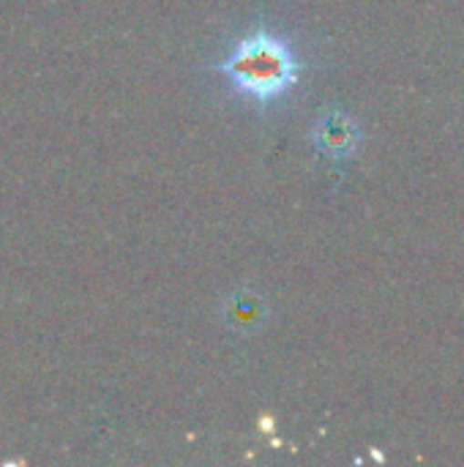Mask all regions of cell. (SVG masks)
I'll list each match as a JSON object with an SVG mask.
<instances>
[{"label":"cell","instance_id":"cell-1","mask_svg":"<svg viewBox=\"0 0 464 467\" xmlns=\"http://www.w3.org/2000/svg\"><path fill=\"white\" fill-rule=\"evenodd\" d=\"M222 71L235 82L238 90L260 101L282 96L298 79V63L290 47L271 33H254L241 41Z\"/></svg>","mask_w":464,"mask_h":467},{"label":"cell","instance_id":"cell-2","mask_svg":"<svg viewBox=\"0 0 464 467\" xmlns=\"http://www.w3.org/2000/svg\"><path fill=\"white\" fill-rule=\"evenodd\" d=\"M356 142H358V126L353 118H347L342 112H328L314 126V145L325 156L342 159L356 148Z\"/></svg>","mask_w":464,"mask_h":467},{"label":"cell","instance_id":"cell-3","mask_svg":"<svg viewBox=\"0 0 464 467\" xmlns=\"http://www.w3.org/2000/svg\"><path fill=\"white\" fill-rule=\"evenodd\" d=\"M263 317H265V304L252 293H238L227 301V320L241 331L260 326Z\"/></svg>","mask_w":464,"mask_h":467}]
</instances>
